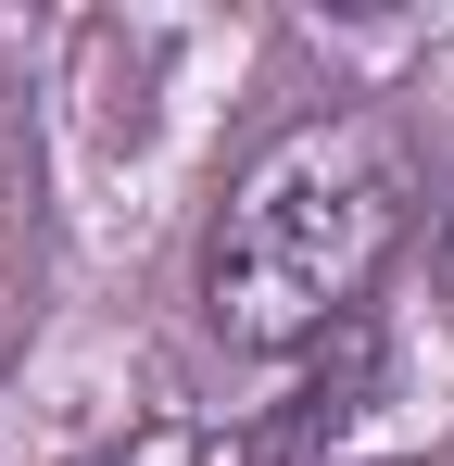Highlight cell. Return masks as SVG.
Here are the masks:
<instances>
[{
    "label": "cell",
    "mask_w": 454,
    "mask_h": 466,
    "mask_svg": "<svg viewBox=\"0 0 454 466\" xmlns=\"http://www.w3.org/2000/svg\"><path fill=\"white\" fill-rule=\"evenodd\" d=\"M417 239V139L378 101H315L227 164L202 215V328L253 366H291L378 303Z\"/></svg>",
    "instance_id": "obj_1"
},
{
    "label": "cell",
    "mask_w": 454,
    "mask_h": 466,
    "mask_svg": "<svg viewBox=\"0 0 454 466\" xmlns=\"http://www.w3.org/2000/svg\"><path fill=\"white\" fill-rule=\"evenodd\" d=\"M88 466H278V429H253V416H202V403H164L139 429H114Z\"/></svg>",
    "instance_id": "obj_2"
}]
</instances>
